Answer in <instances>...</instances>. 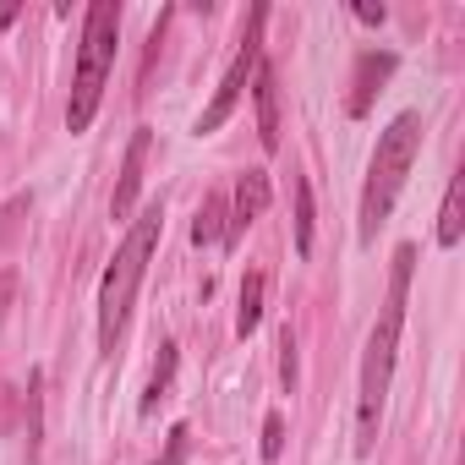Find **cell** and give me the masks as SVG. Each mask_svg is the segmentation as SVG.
Listing matches in <instances>:
<instances>
[{"mask_svg": "<svg viewBox=\"0 0 465 465\" xmlns=\"http://www.w3.org/2000/svg\"><path fill=\"white\" fill-rule=\"evenodd\" d=\"M224 208H230V219H224V247H236L242 230L269 213V175H263V170H247V175L236 181V197H230Z\"/></svg>", "mask_w": 465, "mask_h": 465, "instance_id": "6", "label": "cell"}, {"mask_svg": "<svg viewBox=\"0 0 465 465\" xmlns=\"http://www.w3.org/2000/svg\"><path fill=\"white\" fill-rule=\"evenodd\" d=\"M263 23H269V6H252V17H247V34H242V50H236V61H230V72L219 77V88H213V99H208V110L197 115V137H208V132H219L224 121H230V110L242 104V94H247V83L258 77V66H263Z\"/></svg>", "mask_w": 465, "mask_h": 465, "instance_id": "5", "label": "cell"}, {"mask_svg": "<svg viewBox=\"0 0 465 465\" xmlns=\"http://www.w3.org/2000/svg\"><path fill=\"white\" fill-rule=\"evenodd\" d=\"M148 148H153V132H148V126H137V132H132V143H126V159H121V181H115V197H110V213H115V219H126V213L137 208Z\"/></svg>", "mask_w": 465, "mask_h": 465, "instance_id": "7", "label": "cell"}, {"mask_svg": "<svg viewBox=\"0 0 465 465\" xmlns=\"http://www.w3.org/2000/svg\"><path fill=\"white\" fill-rule=\"evenodd\" d=\"M252 88H258V137L274 153L280 148V77H274V66H258Z\"/></svg>", "mask_w": 465, "mask_h": 465, "instance_id": "9", "label": "cell"}, {"mask_svg": "<svg viewBox=\"0 0 465 465\" xmlns=\"http://www.w3.org/2000/svg\"><path fill=\"white\" fill-rule=\"evenodd\" d=\"M296 252H312V186L296 175Z\"/></svg>", "mask_w": 465, "mask_h": 465, "instance_id": "14", "label": "cell"}, {"mask_svg": "<svg viewBox=\"0 0 465 465\" xmlns=\"http://www.w3.org/2000/svg\"><path fill=\"white\" fill-rule=\"evenodd\" d=\"M460 197H465V175H454L449 192H443V208H438V247H460V236H465V208H460Z\"/></svg>", "mask_w": 465, "mask_h": 465, "instance_id": "10", "label": "cell"}, {"mask_svg": "<svg viewBox=\"0 0 465 465\" xmlns=\"http://www.w3.org/2000/svg\"><path fill=\"white\" fill-rule=\"evenodd\" d=\"M224 219H230L224 197H219V192H213V197H203V208H197V219H192V242H197V247L224 242Z\"/></svg>", "mask_w": 465, "mask_h": 465, "instance_id": "11", "label": "cell"}, {"mask_svg": "<svg viewBox=\"0 0 465 465\" xmlns=\"http://www.w3.org/2000/svg\"><path fill=\"white\" fill-rule=\"evenodd\" d=\"M421 153V115L405 110L389 121V132L378 137V153L367 164V186H361V242L378 236V224L394 213V197L405 192V175Z\"/></svg>", "mask_w": 465, "mask_h": 465, "instance_id": "3", "label": "cell"}, {"mask_svg": "<svg viewBox=\"0 0 465 465\" xmlns=\"http://www.w3.org/2000/svg\"><path fill=\"white\" fill-rule=\"evenodd\" d=\"M170 378H175V345H159V361H153V378H148V394H143V411H153V405L164 400V389H170Z\"/></svg>", "mask_w": 465, "mask_h": 465, "instance_id": "13", "label": "cell"}, {"mask_svg": "<svg viewBox=\"0 0 465 465\" xmlns=\"http://www.w3.org/2000/svg\"><path fill=\"white\" fill-rule=\"evenodd\" d=\"M394 66H400V61H394L389 50H367V55L356 61V77H351V115H356V121L372 110V99L383 94V83L394 77Z\"/></svg>", "mask_w": 465, "mask_h": 465, "instance_id": "8", "label": "cell"}, {"mask_svg": "<svg viewBox=\"0 0 465 465\" xmlns=\"http://www.w3.org/2000/svg\"><path fill=\"white\" fill-rule=\"evenodd\" d=\"M258 323H263V274L252 269V274L242 280V312H236V334L247 340Z\"/></svg>", "mask_w": 465, "mask_h": 465, "instance_id": "12", "label": "cell"}, {"mask_svg": "<svg viewBox=\"0 0 465 465\" xmlns=\"http://www.w3.org/2000/svg\"><path fill=\"white\" fill-rule=\"evenodd\" d=\"M389 12L383 6H372V0H356V23H383Z\"/></svg>", "mask_w": 465, "mask_h": 465, "instance_id": "18", "label": "cell"}, {"mask_svg": "<svg viewBox=\"0 0 465 465\" xmlns=\"http://www.w3.org/2000/svg\"><path fill=\"white\" fill-rule=\"evenodd\" d=\"M280 383L296 389V334H291V329L280 334Z\"/></svg>", "mask_w": 465, "mask_h": 465, "instance_id": "16", "label": "cell"}, {"mask_svg": "<svg viewBox=\"0 0 465 465\" xmlns=\"http://www.w3.org/2000/svg\"><path fill=\"white\" fill-rule=\"evenodd\" d=\"M115 39H121V6L115 0H94L83 17V50H77V72H72V104H66V126L88 132L99 115V94L110 83L115 66Z\"/></svg>", "mask_w": 465, "mask_h": 465, "instance_id": "4", "label": "cell"}, {"mask_svg": "<svg viewBox=\"0 0 465 465\" xmlns=\"http://www.w3.org/2000/svg\"><path fill=\"white\" fill-rule=\"evenodd\" d=\"M181 460H186V427L170 432V449H164V460H153V465H181Z\"/></svg>", "mask_w": 465, "mask_h": 465, "instance_id": "17", "label": "cell"}, {"mask_svg": "<svg viewBox=\"0 0 465 465\" xmlns=\"http://www.w3.org/2000/svg\"><path fill=\"white\" fill-rule=\"evenodd\" d=\"M159 230H164V208L148 203V208L132 219V230H126L115 263L104 269V285H99V351H115V340H121V329H126L132 296H137V285H143V274H148V258H153V247H159Z\"/></svg>", "mask_w": 465, "mask_h": 465, "instance_id": "2", "label": "cell"}, {"mask_svg": "<svg viewBox=\"0 0 465 465\" xmlns=\"http://www.w3.org/2000/svg\"><path fill=\"white\" fill-rule=\"evenodd\" d=\"M280 454H285V416L269 411V421H263V460H280Z\"/></svg>", "mask_w": 465, "mask_h": 465, "instance_id": "15", "label": "cell"}, {"mask_svg": "<svg viewBox=\"0 0 465 465\" xmlns=\"http://www.w3.org/2000/svg\"><path fill=\"white\" fill-rule=\"evenodd\" d=\"M411 269H416V247L394 252L389 269V296L383 312L367 334V356H361V400H356V454H372L378 443V416H383V394L394 378V356H400V329H405V296H411Z\"/></svg>", "mask_w": 465, "mask_h": 465, "instance_id": "1", "label": "cell"}]
</instances>
